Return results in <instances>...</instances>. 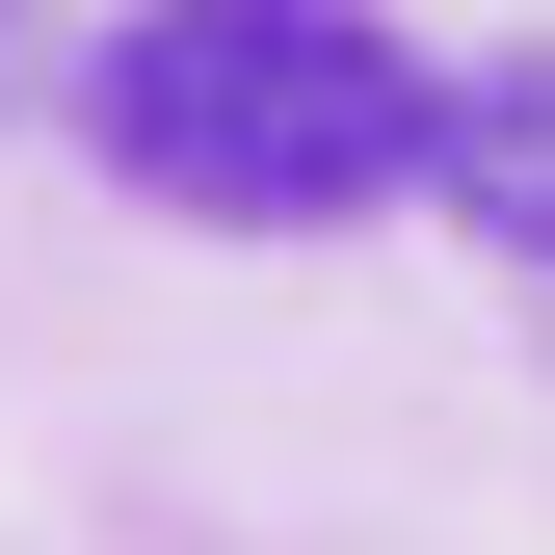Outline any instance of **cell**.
<instances>
[{
	"label": "cell",
	"mask_w": 555,
	"mask_h": 555,
	"mask_svg": "<svg viewBox=\"0 0 555 555\" xmlns=\"http://www.w3.org/2000/svg\"><path fill=\"white\" fill-rule=\"evenodd\" d=\"M106 185L185 238H344L397 185H450V80L397 27H318V0H185V27H106Z\"/></svg>",
	"instance_id": "obj_1"
},
{
	"label": "cell",
	"mask_w": 555,
	"mask_h": 555,
	"mask_svg": "<svg viewBox=\"0 0 555 555\" xmlns=\"http://www.w3.org/2000/svg\"><path fill=\"white\" fill-rule=\"evenodd\" d=\"M450 185H476V212H503L529 264H555V53H529V80H476V106H450Z\"/></svg>",
	"instance_id": "obj_2"
}]
</instances>
